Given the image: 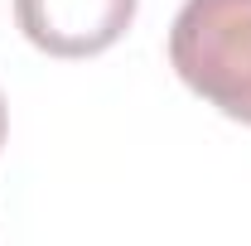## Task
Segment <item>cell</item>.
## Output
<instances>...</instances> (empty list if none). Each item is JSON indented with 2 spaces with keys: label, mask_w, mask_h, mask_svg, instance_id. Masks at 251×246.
Wrapping results in <instances>:
<instances>
[{
  "label": "cell",
  "mask_w": 251,
  "mask_h": 246,
  "mask_svg": "<svg viewBox=\"0 0 251 246\" xmlns=\"http://www.w3.org/2000/svg\"><path fill=\"white\" fill-rule=\"evenodd\" d=\"M169 63L222 116L251 125V0H184Z\"/></svg>",
  "instance_id": "cell-1"
},
{
  "label": "cell",
  "mask_w": 251,
  "mask_h": 246,
  "mask_svg": "<svg viewBox=\"0 0 251 246\" xmlns=\"http://www.w3.org/2000/svg\"><path fill=\"white\" fill-rule=\"evenodd\" d=\"M140 0H15V20L34 49L53 58H92L111 49Z\"/></svg>",
  "instance_id": "cell-2"
},
{
  "label": "cell",
  "mask_w": 251,
  "mask_h": 246,
  "mask_svg": "<svg viewBox=\"0 0 251 246\" xmlns=\"http://www.w3.org/2000/svg\"><path fill=\"white\" fill-rule=\"evenodd\" d=\"M0 145H5V101H0Z\"/></svg>",
  "instance_id": "cell-3"
}]
</instances>
